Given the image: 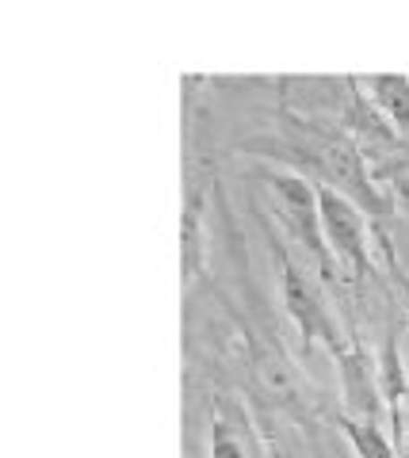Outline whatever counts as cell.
Wrapping results in <instances>:
<instances>
[{
    "mask_svg": "<svg viewBox=\"0 0 409 458\" xmlns=\"http://www.w3.org/2000/svg\"><path fill=\"white\" fill-rule=\"evenodd\" d=\"M276 256H279V294H284V310H287V318L299 325L306 348L321 340L329 352H341L345 348V336H341L337 318H333L329 306H326V294L318 291L314 279L302 276V271L291 264V256L284 249H279Z\"/></svg>",
    "mask_w": 409,
    "mask_h": 458,
    "instance_id": "7a4b0ae2",
    "label": "cell"
},
{
    "mask_svg": "<svg viewBox=\"0 0 409 458\" xmlns=\"http://www.w3.org/2000/svg\"><path fill=\"white\" fill-rule=\"evenodd\" d=\"M210 458H249L242 436L230 424H215V432H210Z\"/></svg>",
    "mask_w": 409,
    "mask_h": 458,
    "instance_id": "9c48e42d",
    "label": "cell"
},
{
    "mask_svg": "<svg viewBox=\"0 0 409 458\" xmlns=\"http://www.w3.org/2000/svg\"><path fill=\"white\" fill-rule=\"evenodd\" d=\"M390 267H394V279H398V286L405 291V302H409V276H405V271H402L398 264H394V260H390Z\"/></svg>",
    "mask_w": 409,
    "mask_h": 458,
    "instance_id": "30bf717a",
    "label": "cell"
},
{
    "mask_svg": "<svg viewBox=\"0 0 409 458\" xmlns=\"http://www.w3.org/2000/svg\"><path fill=\"white\" fill-rule=\"evenodd\" d=\"M272 191L279 199L284 222L294 229V237L314 249L321 264H329V249H326V237H321V218H318V188H310L299 176H276Z\"/></svg>",
    "mask_w": 409,
    "mask_h": 458,
    "instance_id": "277c9868",
    "label": "cell"
},
{
    "mask_svg": "<svg viewBox=\"0 0 409 458\" xmlns=\"http://www.w3.org/2000/svg\"><path fill=\"white\" fill-rule=\"evenodd\" d=\"M203 267V195L192 191L184 207V283H192Z\"/></svg>",
    "mask_w": 409,
    "mask_h": 458,
    "instance_id": "52a82bcc",
    "label": "cell"
},
{
    "mask_svg": "<svg viewBox=\"0 0 409 458\" xmlns=\"http://www.w3.org/2000/svg\"><path fill=\"white\" fill-rule=\"evenodd\" d=\"M318 218H321V237L326 249L337 256V264H345L352 276H368L371 267V229L363 222L360 207L345 199L341 191L318 183Z\"/></svg>",
    "mask_w": 409,
    "mask_h": 458,
    "instance_id": "6da1fadb",
    "label": "cell"
},
{
    "mask_svg": "<svg viewBox=\"0 0 409 458\" xmlns=\"http://www.w3.org/2000/svg\"><path fill=\"white\" fill-rule=\"evenodd\" d=\"M360 89L387 114V123H394V131L409 134V77L405 73H379L360 81Z\"/></svg>",
    "mask_w": 409,
    "mask_h": 458,
    "instance_id": "5b68a950",
    "label": "cell"
},
{
    "mask_svg": "<svg viewBox=\"0 0 409 458\" xmlns=\"http://www.w3.org/2000/svg\"><path fill=\"white\" fill-rule=\"evenodd\" d=\"M379 390H383V401H390L394 409L405 401V370H402V352L398 344L387 340L383 352H379Z\"/></svg>",
    "mask_w": 409,
    "mask_h": 458,
    "instance_id": "ba28073f",
    "label": "cell"
},
{
    "mask_svg": "<svg viewBox=\"0 0 409 458\" xmlns=\"http://www.w3.org/2000/svg\"><path fill=\"white\" fill-rule=\"evenodd\" d=\"M333 360H337V370H341V390H345V401H348V417L379 420L383 390H379V367L368 360V352L352 340L341 352H333Z\"/></svg>",
    "mask_w": 409,
    "mask_h": 458,
    "instance_id": "3957f363",
    "label": "cell"
},
{
    "mask_svg": "<svg viewBox=\"0 0 409 458\" xmlns=\"http://www.w3.org/2000/svg\"><path fill=\"white\" fill-rule=\"evenodd\" d=\"M337 424H341V432L352 443L356 458H398V451H394L390 436L379 428V420H360V417H348V412H341Z\"/></svg>",
    "mask_w": 409,
    "mask_h": 458,
    "instance_id": "8992f818",
    "label": "cell"
}]
</instances>
